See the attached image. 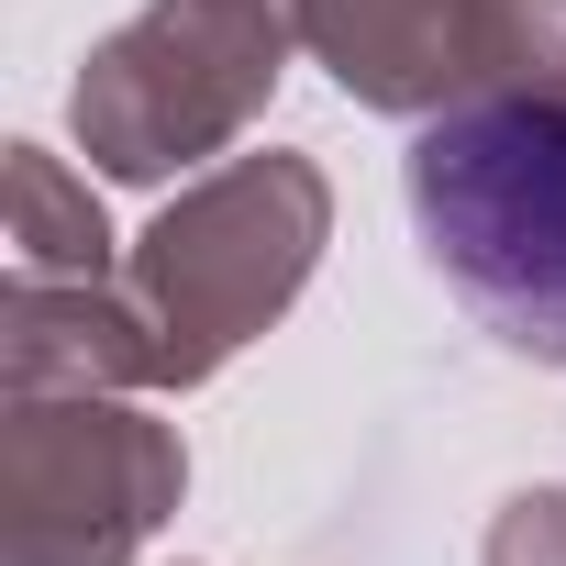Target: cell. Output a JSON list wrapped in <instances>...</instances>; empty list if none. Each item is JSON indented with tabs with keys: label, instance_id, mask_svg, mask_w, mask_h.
<instances>
[{
	"label": "cell",
	"instance_id": "cell-1",
	"mask_svg": "<svg viewBox=\"0 0 566 566\" xmlns=\"http://www.w3.org/2000/svg\"><path fill=\"white\" fill-rule=\"evenodd\" d=\"M422 266L478 334L566 378V101H467L400 156Z\"/></svg>",
	"mask_w": 566,
	"mask_h": 566
},
{
	"label": "cell",
	"instance_id": "cell-2",
	"mask_svg": "<svg viewBox=\"0 0 566 566\" xmlns=\"http://www.w3.org/2000/svg\"><path fill=\"white\" fill-rule=\"evenodd\" d=\"M323 244H334V178L301 145H233L222 167H200L123 255V290L156 334V389L222 378L312 290Z\"/></svg>",
	"mask_w": 566,
	"mask_h": 566
},
{
	"label": "cell",
	"instance_id": "cell-3",
	"mask_svg": "<svg viewBox=\"0 0 566 566\" xmlns=\"http://www.w3.org/2000/svg\"><path fill=\"white\" fill-rule=\"evenodd\" d=\"M301 56V0H145L67 78V134L101 178L167 189L244 145Z\"/></svg>",
	"mask_w": 566,
	"mask_h": 566
},
{
	"label": "cell",
	"instance_id": "cell-4",
	"mask_svg": "<svg viewBox=\"0 0 566 566\" xmlns=\"http://www.w3.org/2000/svg\"><path fill=\"white\" fill-rule=\"evenodd\" d=\"M189 500V444L134 389H12L0 566H134Z\"/></svg>",
	"mask_w": 566,
	"mask_h": 566
},
{
	"label": "cell",
	"instance_id": "cell-5",
	"mask_svg": "<svg viewBox=\"0 0 566 566\" xmlns=\"http://www.w3.org/2000/svg\"><path fill=\"white\" fill-rule=\"evenodd\" d=\"M312 67L389 123L467 101H566V0H301Z\"/></svg>",
	"mask_w": 566,
	"mask_h": 566
},
{
	"label": "cell",
	"instance_id": "cell-6",
	"mask_svg": "<svg viewBox=\"0 0 566 566\" xmlns=\"http://www.w3.org/2000/svg\"><path fill=\"white\" fill-rule=\"evenodd\" d=\"M0 378L12 389H156V334L123 277H12Z\"/></svg>",
	"mask_w": 566,
	"mask_h": 566
},
{
	"label": "cell",
	"instance_id": "cell-7",
	"mask_svg": "<svg viewBox=\"0 0 566 566\" xmlns=\"http://www.w3.org/2000/svg\"><path fill=\"white\" fill-rule=\"evenodd\" d=\"M134 244H112V211L90 167L56 145H12V277H123Z\"/></svg>",
	"mask_w": 566,
	"mask_h": 566
},
{
	"label": "cell",
	"instance_id": "cell-8",
	"mask_svg": "<svg viewBox=\"0 0 566 566\" xmlns=\"http://www.w3.org/2000/svg\"><path fill=\"white\" fill-rule=\"evenodd\" d=\"M478 566H566V489H511L489 511Z\"/></svg>",
	"mask_w": 566,
	"mask_h": 566
}]
</instances>
